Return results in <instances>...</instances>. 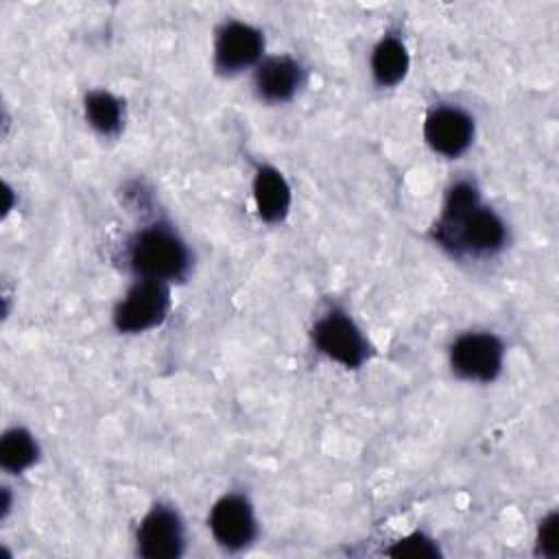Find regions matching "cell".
<instances>
[{
  "mask_svg": "<svg viewBox=\"0 0 559 559\" xmlns=\"http://www.w3.org/2000/svg\"><path fill=\"white\" fill-rule=\"evenodd\" d=\"M435 238L456 253L489 255L504 247L507 225L496 212L480 205L474 183L459 181L448 192Z\"/></svg>",
  "mask_w": 559,
  "mask_h": 559,
  "instance_id": "cell-1",
  "label": "cell"
},
{
  "mask_svg": "<svg viewBox=\"0 0 559 559\" xmlns=\"http://www.w3.org/2000/svg\"><path fill=\"white\" fill-rule=\"evenodd\" d=\"M129 266L140 280L170 282L186 275L190 253L183 240L166 225L142 229L129 242Z\"/></svg>",
  "mask_w": 559,
  "mask_h": 559,
  "instance_id": "cell-2",
  "label": "cell"
},
{
  "mask_svg": "<svg viewBox=\"0 0 559 559\" xmlns=\"http://www.w3.org/2000/svg\"><path fill=\"white\" fill-rule=\"evenodd\" d=\"M170 308L166 282L138 280L114 310V325L120 332L138 334L159 325Z\"/></svg>",
  "mask_w": 559,
  "mask_h": 559,
  "instance_id": "cell-3",
  "label": "cell"
},
{
  "mask_svg": "<svg viewBox=\"0 0 559 559\" xmlns=\"http://www.w3.org/2000/svg\"><path fill=\"white\" fill-rule=\"evenodd\" d=\"M504 360V347L498 336L489 332H467L450 347L452 371L465 380H493Z\"/></svg>",
  "mask_w": 559,
  "mask_h": 559,
  "instance_id": "cell-4",
  "label": "cell"
},
{
  "mask_svg": "<svg viewBox=\"0 0 559 559\" xmlns=\"http://www.w3.org/2000/svg\"><path fill=\"white\" fill-rule=\"evenodd\" d=\"M312 338L321 354L352 369L360 367L369 354L362 332L343 310H332L321 317L312 328Z\"/></svg>",
  "mask_w": 559,
  "mask_h": 559,
  "instance_id": "cell-5",
  "label": "cell"
},
{
  "mask_svg": "<svg viewBox=\"0 0 559 559\" xmlns=\"http://www.w3.org/2000/svg\"><path fill=\"white\" fill-rule=\"evenodd\" d=\"M138 552L146 559H175L183 552V524L177 511L155 504L138 528Z\"/></svg>",
  "mask_w": 559,
  "mask_h": 559,
  "instance_id": "cell-6",
  "label": "cell"
},
{
  "mask_svg": "<svg viewBox=\"0 0 559 559\" xmlns=\"http://www.w3.org/2000/svg\"><path fill=\"white\" fill-rule=\"evenodd\" d=\"M210 531L227 550H240L255 539L258 526L251 502L240 493L223 496L210 513Z\"/></svg>",
  "mask_w": 559,
  "mask_h": 559,
  "instance_id": "cell-7",
  "label": "cell"
},
{
  "mask_svg": "<svg viewBox=\"0 0 559 559\" xmlns=\"http://www.w3.org/2000/svg\"><path fill=\"white\" fill-rule=\"evenodd\" d=\"M264 50V37L245 22H227L221 26L214 46V68L221 74H234L253 66Z\"/></svg>",
  "mask_w": 559,
  "mask_h": 559,
  "instance_id": "cell-8",
  "label": "cell"
},
{
  "mask_svg": "<svg viewBox=\"0 0 559 559\" xmlns=\"http://www.w3.org/2000/svg\"><path fill=\"white\" fill-rule=\"evenodd\" d=\"M424 138L439 155L459 157L472 144L474 120L459 107H435L424 122Z\"/></svg>",
  "mask_w": 559,
  "mask_h": 559,
  "instance_id": "cell-9",
  "label": "cell"
},
{
  "mask_svg": "<svg viewBox=\"0 0 559 559\" xmlns=\"http://www.w3.org/2000/svg\"><path fill=\"white\" fill-rule=\"evenodd\" d=\"M301 85V66L290 57H269L255 70V90L269 103H284Z\"/></svg>",
  "mask_w": 559,
  "mask_h": 559,
  "instance_id": "cell-10",
  "label": "cell"
},
{
  "mask_svg": "<svg viewBox=\"0 0 559 559\" xmlns=\"http://www.w3.org/2000/svg\"><path fill=\"white\" fill-rule=\"evenodd\" d=\"M255 210L262 221L280 223L290 207V188L280 170L273 166H262L253 179Z\"/></svg>",
  "mask_w": 559,
  "mask_h": 559,
  "instance_id": "cell-11",
  "label": "cell"
},
{
  "mask_svg": "<svg viewBox=\"0 0 559 559\" xmlns=\"http://www.w3.org/2000/svg\"><path fill=\"white\" fill-rule=\"evenodd\" d=\"M408 52L406 46L400 37L395 35H384L371 55V74L378 85L391 87L397 85L406 72H408Z\"/></svg>",
  "mask_w": 559,
  "mask_h": 559,
  "instance_id": "cell-12",
  "label": "cell"
},
{
  "mask_svg": "<svg viewBox=\"0 0 559 559\" xmlns=\"http://www.w3.org/2000/svg\"><path fill=\"white\" fill-rule=\"evenodd\" d=\"M37 452V441L28 430L11 428L0 441V465L11 474H20L35 463Z\"/></svg>",
  "mask_w": 559,
  "mask_h": 559,
  "instance_id": "cell-13",
  "label": "cell"
},
{
  "mask_svg": "<svg viewBox=\"0 0 559 559\" xmlns=\"http://www.w3.org/2000/svg\"><path fill=\"white\" fill-rule=\"evenodd\" d=\"M85 116L98 133L114 135L122 127L124 109H122V103L114 94H109L105 90H96L85 96Z\"/></svg>",
  "mask_w": 559,
  "mask_h": 559,
  "instance_id": "cell-14",
  "label": "cell"
},
{
  "mask_svg": "<svg viewBox=\"0 0 559 559\" xmlns=\"http://www.w3.org/2000/svg\"><path fill=\"white\" fill-rule=\"evenodd\" d=\"M391 557H413V559H421V557H437L439 550L437 546L424 537L421 533H415L411 537L400 539L393 548L386 550Z\"/></svg>",
  "mask_w": 559,
  "mask_h": 559,
  "instance_id": "cell-15",
  "label": "cell"
},
{
  "mask_svg": "<svg viewBox=\"0 0 559 559\" xmlns=\"http://www.w3.org/2000/svg\"><path fill=\"white\" fill-rule=\"evenodd\" d=\"M557 513H550L542 520L539 526V537H537V548L546 557H557L559 552V531H557Z\"/></svg>",
  "mask_w": 559,
  "mask_h": 559,
  "instance_id": "cell-16",
  "label": "cell"
}]
</instances>
